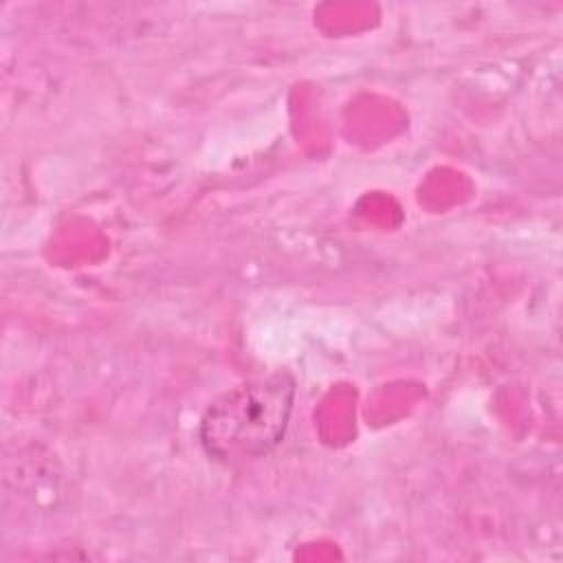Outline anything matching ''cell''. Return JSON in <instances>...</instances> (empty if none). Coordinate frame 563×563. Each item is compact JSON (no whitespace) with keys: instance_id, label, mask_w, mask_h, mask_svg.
I'll return each mask as SVG.
<instances>
[{"instance_id":"1","label":"cell","mask_w":563,"mask_h":563,"mask_svg":"<svg viewBox=\"0 0 563 563\" xmlns=\"http://www.w3.org/2000/svg\"><path fill=\"white\" fill-rule=\"evenodd\" d=\"M295 402V378L273 372L220 394L202 413V449L222 462L266 455L286 433Z\"/></svg>"}]
</instances>
